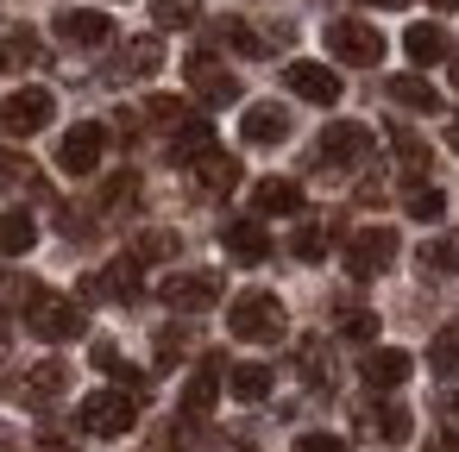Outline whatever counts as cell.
Wrapping results in <instances>:
<instances>
[{
	"label": "cell",
	"instance_id": "cell-29",
	"mask_svg": "<svg viewBox=\"0 0 459 452\" xmlns=\"http://www.w3.org/2000/svg\"><path fill=\"white\" fill-rule=\"evenodd\" d=\"M221 383H227L239 402H264V396H271V371H264V364H227Z\"/></svg>",
	"mask_w": 459,
	"mask_h": 452
},
{
	"label": "cell",
	"instance_id": "cell-17",
	"mask_svg": "<svg viewBox=\"0 0 459 452\" xmlns=\"http://www.w3.org/2000/svg\"><path fill=\"white\" fill-rule=\"evenodd\" d=\"M189 170H195V189H202V195H227V189H239V164H233L221 145H208Z\"/></svg>",
	"mask_w": 459,
	"mask_h": 452
},
{
	"label": "cell",
	"instance_id": "cell-6",
	"mask_svg": "<svg viewBox=\"0 0 459 452\" xmlns=\"http://www.w3.org/2000/svg\"><path fill=\"white\" fill-rule=\"evenodd\" d=\"M51 114H57L51 89H13L7 101H0V132L32 139V132H45V126H51Z\"/></svg>",
	"mask_w": 459,
	"mask_h": 452
},
{
	"label": "cell",
	"instance_id": "cell-4",
	"mask_svg": "<svg viewBox=\"0 0 459 452\" xmlns=\"http://www.w3.org/2000/svg\"><path fill=\"white\" fill-rule=\"evenodd\" d=\"M327 51L352 70H377L384 64V32L371 20H327Z\"/></svg>",
	"mask_w": 459,
	"mask_h": 452
},
{
	"label": "cell",
	"instance_id": "cell-34",
	"mask_svg": "<svg viewBox=\"0 0 459 452\" xmlns=\"http://www.w3.org/2000/svg\"><path fill=\"white\" fill-rule=\"evenodd\" d=\"M428 371H434V377H453V371H459V333H453V327L434 333V345H428Z\"/></svg>",
	"mask_w": 459,
	"mask_h": 452
},
{
	"label": "cell",
	"instance_id": "cell-35",
	"mask_svg": "<svg viewBox=\"0 0 459 452\" xmlns=\"http://www.w3.org/2000/svg\"><path fill=\"white\" fill-rule=\"evenodd\" d=\"M290 252L302 258V264H315V258H327V226H296V239H290Z\"/></svg>",
	"mask_w": 459,
	"mask_h": 452
},
{
	"label": "cell",
	"instance_id": "cell-23",
	"mask_svg": "<svg viewBox=\"0 0 459 452\" xmlns=\"http://www.w3.org/2000/svg\"><path fill=\"white\" fill-rule=\"evenodd\" d=\"M359 421H365V433L384 439V446H403V439H409V408H396V402H371Z\"/></svg>",
	"mask_w": 459,
	"mask_h": 452
},
{
	"label": "cell",
	"instance_id": "cell-18",
	"mask_svg": "<svg viewBox=\"0 0 459 452\" xmlns=\"http://www.w3.org/2000/svg\"><path fill=\"white\" fill-rule=\"evenodd\" d=\"M152 70H164V45H158V38H133V45L114 57L108 76H114V82H139V76H152Z\"/></svg>",
	"mask_w": 459,
	"mask_h": 452
},
{
	"label": "cell",
	"instance_id": "cell-10",
	"mask_svg": "<svg viewBox=\"0 0 459 452\" xmlns=\"http://www.w3.org/2000/svg\"><path fill=\"white\" fill-rule=\"evenodd\" d=\"M365 151H371V132H365V126H352V120H333V126L321 132V145H315V158H321L327 170H352Z\"/></svg>",
	"mask_w": 459,
	"mask_h": 452
},
{
	"label": "cell",
	"instance_id": "cell-20",
	"mask_svg": "<svg viewBox=\"0 0 459 452\" xmlns=\"http://www.w3.org/2000/svg\"><path fill=\"white\" fill-rule=\"evenodd\" d=\"M89 295H108V302H133L139 295V258L126 252V258H114L101 277H89Z\"/></svg>",
	"mask_w": 459,
	"mask_h": 452
},
{
	"label": "cell",
	"instance_id": "cell-8",
	"mask_svg": "<svg viewBox=\"0 0 459 452\" xmlns=\"http://www.w3.org/2000/svg\"><path fill=\"white\" fill-rule=\"evenodd\" d=\"M396 233L390 226H365V233H352V245H346V270L359 277V283H371V277H384L390 264H396Z\"/></svg>",
	"mask_w": 459,
	"mask_h": 452
},
{
	"label": "cell",
	"instance_id": "cell-25",
	"mask_svg": "<svg viewBox=\"0 0 459 452\" xmlns=\"http://www.w3.org/2000/svg\"><path fill=\"white\" fill-rule=\"evenodd\" d=\"M252 208H258V214H302V183L271 176V183H258V189H252Z\"/></svg>",
	"mask_w": 459,
	"mask_h": 452
},
{
	"label": "cell",
	"instance_id": "cell-41",
	"mask_svg": "<svg viewBox=\"0 0 459 452\" xmlns=\"http://www.w3.org/2000/svg\"><path fill=\"white\" fill-rule=\"evenodd\" d=\"M302 377H308V383H327V345H321V339L302 345Z\"/></svg>",
	"mask_w": 459,
	"mask_h": 452
},
{
	"label": "cell",
	"instance_id": "cell-13",
	"mask_svg": "<svg viewBox=\"0 0 459 452\" xmlns=\"http://www.w3.org/2000/svg\"><path fill=\"white\" fill-rule=\"evenodd\" d=\"M57 38H64V45L95 51V45H108V38H114V20H108V13H89V7H70V13H57Z\"/></svg>",
	"mask_w": 459,
	"mask_h": 452
},
{
	"label": "cell",
	"instance_id": "cell-19",
	"mask_svg": "<svg viewBox=\"0 0 459 452\" xmlns=\"http://www.w3.org/2000/svg\"><path fill=\"white\" fill-rule=\"evenodd\" d=\"M221 239H227V252H233L239 264H264V258H271V233H264L258 220H227Z\"/></svg>",
	"mask_w": 459,
	"mask_h": 452
},
{
	"label": "cell",
	"instance_id": "cell-1",
	"mask_svg": "<svg viewBox=\"0 0 459 452\" xmlns=\"http://www.w3.org/2000/svg\"><path fill=\"white\" fill-rule=\"evenodd\" d=\"M227 333L246 339V345H277V339L290 333V314H283V302H277L271 289H246V295H233V308H227Z\"/></svg>",
	"mask_w": 459,
	"mask_h": 452
},
{
	"label": "cell",
	"instance_id": "cell-43",
	"mask_svg": "<svg viewBox=\"0 0 459 452\" xmlns=\"http://www.w3.org/2000/svg\"><path fill=\"white\" fill-rule=\"evenodd\" d=\"M428 452H459V439H453V433H434V439H428Z\"/></svg>",
	"mask_w": 459,
	"mask_h": 452
},
{
	"label": "cell",
	"instance_id": "cell-9",
	"mask_svg": "<svg viewBox=\"0 0 459 452\" xmlns=\"http://www.w3.org/2000/svg\"><path fill=\"white\" fill-rule=\"evenodd\" d=\"M183 70H189V89H195L208 107H233V101H239V76H233L214 51H189Z\"/></svg>",
	"mask_w": 459,
	"mask_h": 452
},
{
	"label": "cell",
	"instance_id": "cell-44",
	"mask_svg": "<svg viewBox=\"0 0 459 452\" xmlns=\"http://www.w3.org/2000/svg\"><path fill=\"white\" fill-rule=\"evenodd\" d=\"M428 7H440V13H453V7H459V0H428Z\"/></svg>",
	"mask_w": 459,
	"mask_h": 452
},
{
	"label": "cell",
	"instance_id": "cell-3",
	"mask_svg": "<svg viewBox=\"0 0 459 452\" xmlns=\"http://www.w3.org/2000/svg\"><path fill=\"white\" fill-rule=\"evenodd\" d=\"M76 421H82V433H95V439H120V433H133L139 402H133L126 389H95V396H82Z\"/></svg>",
	"mask_w": 459,
	"mask_h": 452
},
{
	"label": "cell",
	"instance_id": "cell-48",
	"mask_svg": "<svg viewBox=\"0 0 459 452\" xmlns=\"http://www.w3.org/2000/svg\"><path fill=\"white\" fill-rule=\"evenodd\" d=\"M453 421H459V396H453Z\"/></svg>",
	"mask_w": 459,
	"mask_h": 452
},
{
	"label": "cell",
	"instance_id": "cell-16",
	"mask_svg": "<svg viewBox=\"0 0 459 452\" xmlns=\"http://www.w3.org/2000/svg\"><path fill=\"white\" fill-rule=\"evenodd\" d=\"M409 352H396V345H377V352H365V364H359V377L371 383V389H403L409 383Z\"/></svg>",
	"mask_w": 459,
	"mask_h": 452
},
{
	"label": "cell",
	"instance_id": "cell-28",
	"mask_svg": "<svg viewBox=\"0 0 459 452\" xmlns=\"http://www.w3.org/2000/svg\"><path fill=\"white\" fill-rule=\"evenodd\" d=\"M390 101L396 107H415V114H440V89L421 82V76H390Z\"/></svg>",
	"mask_w": 459,
	"mask_h": 452
},
{
	"label": "cell",
	"instance_id": "cell-33",
	"mask_svg": "<svg viewBox=\"0 0 459 452\" xmlns=\"http://www.w3.org/2000/svg\"><path fill=\"white\" fill-rule=\"evenodd\" d=\"M390 145H396V158H403V170H409V176H421V170H428V145H421L409 126H390Z\"/></svg>",
	"mask_w": 459,
	"mask_h": 452
},
{
	"label": "cell",
	"instance_id": "cell-36",
	"mask_svg": "<svg viewBox=\"0 0 459 452\" xmlns=\"http://www.w3.org/2000/svg\"><path fill=\"white\" fill-rule=\"evenodd\" d=\"M340 333L365 345V339H377V314L371 308H340Z\"/></svg>",
	"mask_w": 459,
	"mask_h": 452
},
{
	"label": "cell",
	"instance_id": "cell-31",
	"mask_svg": "<svg viewBox=\"0 0 459 452\" xmlns=\"http://www.w3.org/2000/svg\"><path fill=\"white\" fill-rule=\"evenodd\" d=\"M145 120H152L158 132H177V126L189 120V101H177V95H152V101H145Z\"/></svg>",
	"mask_w": 459,
	"mask_h": 452
},
{
	"label": "cell",
	"instance_id": "cell-32",
	"mask_svg": "<svg viewBox=\"0 0 459 452\" xmlns=\"http://www.w3.org/2000/svg\"><path fill=\"white\" fill-rule=\"evenodd\" d=\"M403 208H409V220H440V214H446V195H440L434 183H415V189L403 195Z\"/></svg>",
	"mask_w": 459,
	"mask_h": 452
},
{
	"label": "cell",
	"instance_id": "cell-22",
	"mask_svg": "<svg viewBox=\"0 0 459 452\" xmlns=\"http://www.w3.org/2000/svg\"><path fill=\"white\" fill-rule=\"evenodd\" d=\"M64 389H70V364H64V358L32 364V371H26V383H20V396H26V402H51V396H64Z\"/></svg>",
	"mask_w": 459,
	"mask_h": 452
},
{
	"label": "cell",
	"instance_id": "cell-14",
	"mask_svg": "<svg viewBox=\"0 0 459 452\" xmlns=\"http://www.w3.org/2000/svg\"><path fill=\"white\" fill-rule=\"evenodd\" d=\"M214 38H221V45H233L239 57H271L277 45H290V26H277V32H252L246 20H221V26H214Z\"/></svg>",
	"mask_w": 459,
	"mask_h": 452
},
{
	"label": "cell",
	"instance_id": "cell-46",
	"mask_svg": "<svg viewBox=\"0 0 459 452\" xmlns=\"http://www.w3.org/2000/svg\"><path fill=\"white\" fill-rule=\"evenodd\" d=\"M371 7H403V0H371Z\"/></svg>",
	"mask_w": 459,
	"mask_h": 452
},
{
	"label": "cell",
	"instance_id": "cell-37",
	"mask_svg": "<svg viewBox=\"0 0 459 452\" xmlns=\"http://www.w3.org/2000/svg\"><path fill=\"white\" fill-rule=\"evenodd\" d=\"M26 183H32V164H26L20 151L0 145V189H26Z\"/></svg>",
	"mask_w": 459,
	"mask_h": 452
},
{
	"label": "cell",
	"instance_id": "cell-26",
	"mask_svg": "<svg viewBox=\"0 0 459 452\" xmlns=\"http://www.w3.org/2000/svg\"><path fill=\"white\" fill-rule=\"evenodd\" d=\"M45 64V45L32 32H7L0 38V76H20V70H39Z\"/></svg>",
	"mask_w": 459,
	"mask_h": 452
},
{
	"label": "cell",
	"instance_id": "cell-27",
	"mask_svg": "<svg viewBox=\"0 0 459 452\" xmlns=\"http://www.w3.org/2000/svg\"><path fill=\"white\" fill-rule=\"evenodd\" d=\"M32 245H39V220L32 214H20V208L0 214V258H26Z\"/></svg>",
	"mask_w": 459,
	"mask_h": 452
},
{
	"label": "cell",
	"instance_id": "cell-40",
	"mask_svg": "<svg viewBox=\"0 0 459 452\" xmlns=\"http://www.w3.org/2000/svg\"><path fill=\"white\" fill-rule=\"evenodd\" d=\"M133 258L145 264V258H177V233H145L139 245H133Z\"/></svg>",
	"mask_w": 459,
	"mask_h": 452
},
{
	"label": "cell",
	"instance_id": "cell-38",
	"mask_svg": "<svg viewBox=\"0 0 459 452\" xmlns=\"http://www.w3.org/2000/svg\"><path fill=\"white\" fill-rule=\"evenodd\" d=\"M421 264H428V270H459V239H434V245H421Z\"/></svg>",
	"mask_w": 459,
	"mask_h": 452
},
{
	"label": "cell",
	"instance_id": "cell-11",
	"mask_svg": "<svg viewBox=\"0 0 459 452\" xmlns=\"http://www.w3.org/2000/svg\"><path fill=\"white\" fill-rule=\"evenodd\" d=\"M221 377H227V358H202V371L183 383V421H202V414H214V396H221Z\"/></svg>",
	"mask_w": 459,
	"mask_h": 452
},
{
	"label": "cell",
	"instance_id": "cell-39",
	"mask_svg": "<svg viewBox=\"0 0 459 452\" xmlns=\"http://www.w3.org/2000/svg\"><path fill=\"white\" fill-rule=\"evenodd\" d=\"M183 452H252L246 439H221V433H189V439H177Z\"/></svg>",
	"mask_w": 459,
	"mask_h": 452
},
{
	"label": "cell",
	"instance_id": "cell-7",
	"mask_svg": "<svg viewBox=\"0 0 459 452\" xmlns=\"http://www.w3.org/2000/svg\"><path fill=\"white\" fill-rule=\"evenodd\" d=\"M101 151H108V126H101V120H76V126L64 132V145H57V170L95 176V170H101Z\"/></svg>",
	"mask_w": 459,
	"mask_h": 452
},
{
	"label": "cell",
	"instance_id": "cell-21",
	"mask_svg": "<svg viewBox=\"0 0 459 452\" xmlns=\"http://www.w3.org/2000/svg\"><path fill=\"white\" fill-rule=\"evenodd\" d=\"M403 51H409V64H421V70H428V64H440L453 45H446V32H440L434 20H415V26L403 32Z\"/></svg>",
	"mask_w": 459,
	"mask_h": 452
},
{
	"label": "cell",
	"instance_id": "cell-47",
	"mask_svg": "<svg viewBox=\"0 0 459 452\" xmlns=\"http://www.w3.org/2000/svg\"><path fill=\"white\" fill-rule=\"evenodd\" d=\"M453 89H459V57H453Z\"/></svg>",
	"mask_w": 459,
	"mask_h": 452
},
{
	"label": "cell",
	"instance_id": "cell-42",
	"mask_svg": "<svg viewBox=\"0 0 459 452\" xmlns=\"http://www.w3.org/2000/svg\"><path fill=\"white\" fill-rule=\"evenodd\" d=\"M296 452H352L346 439H333V433H302L296 439Z\"/></svg>",
	"mask_w": 459,
	"mask_h": 452
},
{
	"label": "cell",
	"instance_id": "cell-15",
	"mask_svg": "<svg viewBox=\"0 0 459 452\" xmlns=\"http://www.w3.org/2000/svg\"><path fill=\"white\" fill-rule=\"evenodd\" d=\"M239 132H246V145H283V139H290V107H277V101H252L246 120H239Z\"/></svg>",
	"mask_w": 459,
	"mask_h": 452
},
{
	"label": "cell",
	"instance_id": "cell-2",
	"mask_svg": "<svg viewBox=\"0 0 459 452\" xmlns=\"http://www.w3.org/2000/svg\"><path fill=\"white\" fill-rule=\"evenodd\" d=\"M89 320H82V308L70 302V295H51V289H26V333L32 339H45V345H64V339H76Z\"/></svg>",
	"mask_w": 459,
	"mask_h": 452
},
{
	"label": "cell",
	"instance_id": "cell-12",
	"mask_svg": "<svg viewBox=\"0 0 459 452\" xmlns=\"http://www.w3.org/2000/svg\"><path fill=\"white\" fill-rule=\"evenodd\" d=\"M283 82H290L302 101H315V107H333V101H340V76H333L327 64H308V57H302V64L283 70Z\"/></svg>",
	"mask_w": 459,
	"mask_h": 452
},
{
	"label": "cell",
	"instance_id": "cell-45",
	"mask_svg": "<svg viewBox=\"0 0 459 452\" xmlns=\"http://www.w3.org/2000/svg\"><path fill=\"white\" fill-rule=\"evenodd\" d=\"M446 139H453V151H459V120H453V132H446Z\"/></svg>",
	"mask_w": 459,
	"mask_h": 452
},
{
	"label": "cell",
	"instance_id": "cell-5",
	"mask_svg": "<svg viewBox=\"0 0 459 452\" xmlns=\"http://www.w3.org/2000/svg\"><path fill=\"white\" fill-rule=\"evenodd\" d=\"M221 270H177V277H164L158 283V295H164V308H177V314H202V308H214L221 302Z\"/></svg>",
	"mask_w": 459,
	"mask_h": 452
},
{
	"label": "cell",
	"instance_id": "cell-24",
	"mask_svg": "<svg viewBox=\"0 0 459 452\" xmlns=\"http://www.w3.org/2000/svg\"><path fill=\"white\" fill-rule=\"evenodd\" d=\"M208 145H214V126L189 114V120H183V126L170 132V164H183V170H189V164H195V158H202Z\"/></svg>",
	"mask_w": 459,
	"mask_h": 452
},
{
	"label": "cell",
	"instance_id": "cell-30",
	"mask_svg": "<svg viewBox=\"0 0 459 452\" xmlns=\"http://www.w3.org/2000/svg\"><path fill=\"white\" fill-rule=\"evenodd\" d=\"M152 20H158V32H183L202 20V0H152Z\"/></svg>",
	"mask_w": 459,
	"mask_h": 452
}]
</instances>
